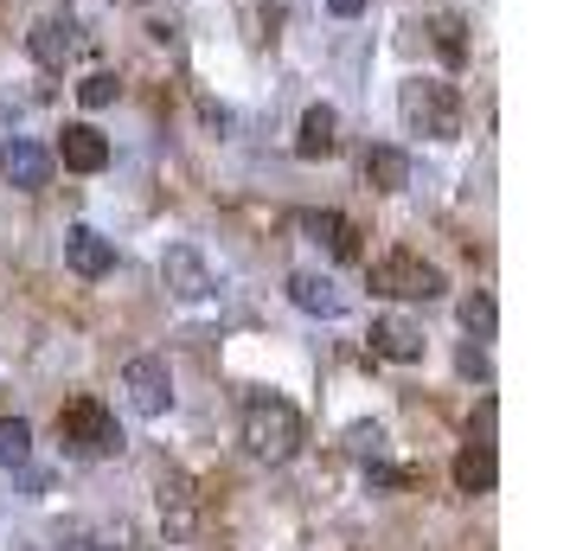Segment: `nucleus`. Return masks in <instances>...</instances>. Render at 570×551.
Listing matches in <instances>:
<instances>
[{"label": "nucleus", "mask_w": 570, "mask_h": 551, "mask_svg": "<svg viewBox=\"0 0 570 551\" xmlns=\"http://www.w3.org/2000/svg\"><path fill=\"white\" fill-rule=\"evenodd\" d=\"M295 225H302V232H308L314 244H327V250H334L340 263L360 257V232H353V218H340V211H302Z\"/></svg>", "instance_id": "obj_13"}, {"label": "nucleus", "mask_w": 570, "mask_h": 551, "mask_svg": "<svg viewBox=\"0 0 570 551\" xmlns=\"http://www.w3.org/2000/svg\"><path fill=\"white\" fill-rule=\"evenodd\" d=\"M0 174H7V186H20V193H39V186L52 180V148L13 135V141L0 148Z\"/></svg>", "instance_id": "obj_8"}, {"label": "nucleus", "mask_w": 570, "mask_h": 551, "mask_svg": "<svg viewBox=\"0 0 570 551\" xmlns=\"http://www.w3.org/2000/svg\"><path fill=\"white\" fill-rule=\"evenodd\" d=\"M397 109L430 141H455L462 135V97H455V83H442V78H411L397 90Z\"/></svg>", "instance_id": "obj_2"}, {"label": "nucleus", "mask_w": 570, "mask_h": 551, "mask_svg": "<svg viewBox=\"0 0 570 551\" xmlns=\"http://www.w3.org/2000/svg\"><path fill=\"white\" fill-rule=\"evenodd\" d=\"M122 392H129V404L141 417H167L174 411V372H167V360L160 353H135L122 366Z\"/></svg>", "instance_id": "obj_5"}, {"label": "nucleus", "mask_w": 570, "mask_h": 551, "mask_svg": "<svg viewBox=\"0 0 570 551\" xmlns=\"http://www.w3.org/2000/svg\"><path fill=\"white\" fill-rule=\"evenodd\" d=\"M27 52H32V65L39 71H65L71 65V52H78V27L71 20H32V32H27Z\"/></svg>", "instance_id": "obj_9"}, {"label": "nucleus", "mask_w": 570, "mask_h": 551, "mask_svg": "<svg viewBox=\"0 0 570 551\" xmlns=\"http://www.w3.org/2000/svg\"><path fill=\"white\" fill-rule=\"evenodd\" d=\"M83 551H109V545H83Z\"/></svg>", "instance_id": "obj_25"}, {"label": "nucleus", "mask_w": 570, "mask_h": 551, "mask_svg": "<svg viewBox=\"0 0 570 551\" xmlns=\"http://www.w3.org/2000/svg\"><path fill=\"white\" fill-rule=\"evenodd\" d=\"M430 32H436V46H442V58H449V65H462V58H468L462 13H436V20H430Z\"/></svg>", "instance_id": "obj_20"}, {"label": "nucleus", "mask_w": 570, "mask_h": 551, "mask_svg": "<svg viewBox=\"0 0 570 551\" xmlns=\"http://www.w3.org/2000/svg\"><path fill=\"white\" fill-rule=\"evenodd\" d=\"M493 481H500L493 443H468L462 455H455V488H462V494H493Z\"/></svg>", "instance_id": "obj_16"}, {"label": "nucleus", "mask_w": 570, "mask_h": 551, "mask_svg": "<svg viewBox=\"0 0 570 551\" xmlns=\"http://www.w3.org/2000/svg\"><path fill=\"white\" fill-rule=\"evenodd\" d=\"M493 321H500V315H493V295L488 289H468L462 295V327L474 334V341H493Z\"/></svg>", "instance_id": "obj_19"}, {"label": "nucleus", "mask_w": 570, "mask_h": 551, "mask_svg": "<svg viewBox=\"0 0 570 551\" xmlns=\"http://www.w3.org/2000/svg\"><path fill=\"white\" fill-rule=\"evenodd\" d=\"M160 520L174 525V539H180L186 525H193V494H186L180 474H167V481H160Z\"/></svg>", "instance_id": "obj_17"}, {"label": "nucleus", "mask_w": 570, "mask_h": 551, "mask_svg": "<svg viewBox=\"0 0 570 551\" xmlns=\"http://www.w3.org/2000/svg\"><path fill=\"white\" fill-rule=\"evenodd\" d=\"M346 449H353V455H379V449H385V430H379V423H353V430H346Z\"/></svg>", "instance_id": "obj_22"}, {"label": "nucleus", "mask_w": 570, "mask_h": 551, "mask_svg": "<svg viewBox=\"0 0 570 551\" xmlns=\"http://www.w3.org/2000/svg\"><path fill=\"white\" fill-rule=\"evenodd\" d=\"M58 443L65 455H83V462H104V455H122V430L97 397H71L58 411Z\"/></svg>", "instance_id": "obj_3"}, {"label": "nucleus", "mask_w": 570, "mask_h": 551, "mask_svg": "<svg viewBox=\"0 0 570 551\" xmlns=\"http://www.w3.org/2000/svg\"><path fill=\"white\" fill-rule=\"evenodd\" d=\"M52 160H65L71 174H104V167H109V141L90 129V122H71V129L58 135V155Z\"/></svg>", "instance_id": "obj_11"}, {"label": "nucleus", "mask_w": 570, "mask_h": 551, "mask_svg": "<svg viewBox=\"0 0 570 551\" xmlns=\"http://www.w3.org/2000/svg\"><path fill=\"white\" fill-rule=\"evenodd\" d=\"M372 353L397 360V366H416L423 360V327H411L404 315H379L372 321Z\"/></svg>", "instance_id": "obj_10"}, {"label": "nucleus", "mask_w": 570, "mask_h": 551, "mask_svg": "<svg viewBox=\"0 0 570 551\" xmlns=\"http://www.w3.org/2000/svg\"><path fill=\"white\" fill-rule=\"evenodd\" d=\"M365 186H372V193H404V186H411V155H404V148H365Z\"/></svg>", "instance_id": "obj_15"}, {"label": "nucleus", "mask_w": 570, "mask_h": 551, "mask_svg": "<svg viewBox=\"0 0 570 551\" xmlns=\"http://www.w3.org/2000/svg\"><path fill=\"white\" fill-rule=\"evenodd\" d=\"M288 302H295L302 315H321V321L346 315V295H340L327 276H314V269H295V276H288Z\"/></svg>", "instance_id": "obj_12"}, {"label": "nucleus", "mask_w": 570, "mask_h": 551, "mask_svg": "<svg viewBox=\"0 0 570 551\" xmlns=\"http://www.w3.org/2000/svg\"><path fill=\"white\" fill-rule=\"evenodd\" d=\"M244 449H250L257 462H288V455L302 449V411L276 392H257L244 404Z\"/></svg>", "instance_id": "obj_1"}, {"label": "nucleus", "mask_w": 570, "mask_h": 551, "mask_svg": "<svg viewBox=\"0 0 570 551\" xmlns=\"http://www.w3.org/2000/svg\"><path fill=\"white\" fill-rule=\"evenodd\" d=\"M116 97H122L116 71H90V78L78 83V104H83V109H104V104H116Z\"/></svg>", "instance_id": "obj_21"}, {"label": "nucleus", "mask_w": 570, "mask_h": 551, "mask_svg": "<svg viewBox=\"0 0 570 551\" xmlns=\"http://www.w3.org/2000/svg\"><path fill=\"white\" fill-rule=\"evenodd\" d=\"M27 551H46V545H27Z\"/></svg>", "instance_id": "obj_26"}, {"label": "nucleus", "mask_w": 570, "mask_h": 551, "mask_svg": "<svg viewBox=\"0 0 570 551\" xmlns=\"http://www.w3.org/2000/svg\"><path fill=\"white\" fill-rule=\"evenodd\" d=\"M327 13H340V20H360L365 0H327Z\"/></svg>", "instance_id": "obj_23"}, {"label": "nucleus", "mask_w": 570, "mask_h": 551, "mask_svg": "<svg viewBox=\"0 0 570 551\" xmlns=\"http://www.w3.org/2000/svg\"><path fill=\"white\" fill-rule=\"evenodd\" d=\"M27 455H32V423L0 417V462H7V469H27Z\"/></svg>", "instance_id": "obj_18"}, {"label": "nucleus", "mask_w": 570, "mask_h": 551, "mask_svg": "<svg viewBox=\"0 0 570 551\" xmlns=\"http://www.w3.org/2000/svg\"><path fill=\"white\" fill-rule=\"evenodd\" d=\"M372 295H391V302H436L449 283H442L436 263H423L416 250H385V257H372Z\"/></svg>", "instance_id": "obj_4"}, {"label": "nucleus", "mask_w": 570, "mask_h": 551, "mask_svg": "<svg viewBox=\"0 0 570 551\" xmlns=\"http://www.w3.org/2000/svg\"><path fill=\"white\" fill-rule=\"evenodd\" d=\"M160 283L180 295V302H206L212 295V269H206V257H199L193 244H167V257H160Z\"/></svg>", "instance_id": "obj_7"}, {"label": "nucleus", "mask_w": 570, "mask_h": 551, "mask_svg": "<svg viewBox=\"0 0 570 551\" xmlns=\"http://www.w3.org/2000/svg\"><path fill=\"white\" fill-rule=\"evenodd\" d=\"M340 148V116L327 104H314L308 116H302V135H295V155L302 160H327Z\"/></svg>", "instance_id": "obj_14"}, {"label": "nucleus", "mask_w": 570, "mask_h": 551, "mask_svg": "<svg viewBox=\"0 0 570 551\" xmlns=\"http://www.w3.org/2000/svg\"><path fill=\"white\" fill-rule=\"evenodd\" d=\"M462 372H468V378H488V360H481V353L468 346V353H462Z\"/></svg>", "instance_id": "obj_24"}, {"label": "nucleus", "mask_w": 570, "mask_h": 551, "mask_svg": "<svg viewBox=\"0 0 570 551\" xmlns=\"http://www.w3.org/2000/svg\"><path fill=\"white\" fill-rule=\"evenodd\" d=\"M65 269L83 276V283H104L109 269H116V244H109L97 225H71V232H65Z\"/></svg>", "instance_id": "obj_6"}]
</instances>
